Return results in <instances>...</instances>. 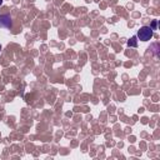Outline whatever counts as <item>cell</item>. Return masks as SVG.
Wrapping results in <instances>:
<instances>
[{
	"mask_svg": "<svg viewBox=\"0 0 160 160\" xmlns=\"http://www.w3.org/2000/svg\"><path fill=\"white\" fill-rule=\"evenodd\" d=\"M0 51H1V45H0Z\"/></svg>",
	"mask_w": 160,
	"mask_h": 160,
	"instance_id": "8992f818",
	"label": "cell"
},
{
	"mask_svg": "<svg viewBox=\"0 0 160 160\" xmlns=\"http://www.w3.org/2000/svg\"><path fill=\"white\" fill-rule=\"evenodd\" d=\"M2 1H4V0H0V5H1V4H2Z\"/></svg>",
	"mask_w": 160,
	"mask_h": 160,
	"instance_id": "5b68a950",
	"label": "cell"
},
{
	"mask_svg": "<svg viewBox=\"0 0 160 160\" xmlns=\"http://www.w3.org/2000/svg\"><path fill=\"white\" fill-rule=\"evenodd\" d=\"M0 26L1 28H11V18L9 15H0Z\"/></svg>",
	"mask_w": 160,
	"mask_h": 160,
	"instance_id": "7a4b0ae2",
	"label": "cell"
},
{
	"mask_svg": "<svg viewBox=\"0 0 160 160\" xmlns=\"http://www.w3.org/2000/svg\"><path fill=\"white\" fill-rule=\"evenodd\" d=\"M136 39H138L136 35L132 36V38L128 41V46H130V48H136V46H138V40H136Z\"/></svg>",
	"mask_w": 160,
	"mask_h": 160,
	"instance_id": "3957f363",
	"label": "cell"
},
{
	"mask_svg": "<svg viewBox=\"0 0 160 160\" xmlns=\"http://www.w3.org/2000/svg\"><path fill=\"white\" fill-rule=\"evenodd\" d=\"M152 35H154V30L150 26H142L138 31L136 38L139 40H141V41H148V40H150L152 38Z\"/></svg>",
	"mask_w": 160,
	"mask_h": 160,
	"instance_id": "6da1fadb",
	"label": "cell"
},
{
	"mask_svg": "<svg viewBox=\"0 0 160 160\" xmlns=\"http://www.w3.org/2000/svg\"><path fill=\"white\" fill-rule=\"evenodd\" d=\"M156 26H158V22L156 21H152V26H150V28L154 30V29H156Z\"/></svg>",
	"mask_w": 160,
	"mask_h": 160,
	"instance_id": "277c9868",
	"label": "cell"
}]
</instances>
